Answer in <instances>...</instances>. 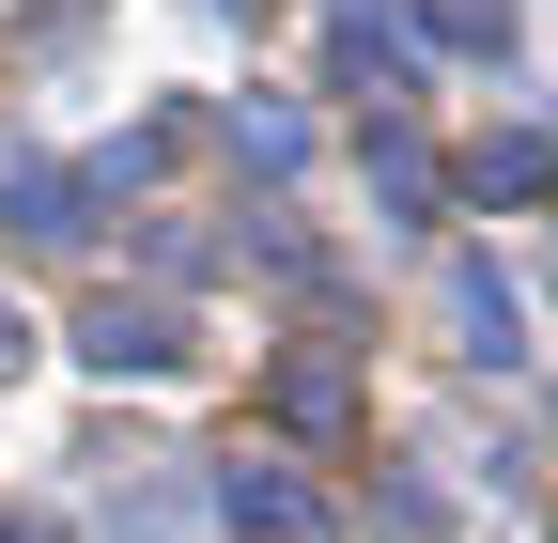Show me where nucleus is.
<instances>
[{
	"label": "nucleus",
	"instance_id": "20e7f679",
	"mask_svg": "<svg viewBox=\"0 0 558 543\" xmlns=\"http://www.w3.org/2000/svg\"><path fill=\"white\" fill-rule=\"evenodd\" d=\"M264 403H279V435H357V358H326V342H295L264 373Z\"/></svg>",
	"mask_w": 558,
	"mask_h": 543
},
{
	"label": "nucleus",
	"instance_id": "6e6552de",
	"mask_svg": "<svg viewBox=\"0 0 558 543\" xmlns=\"http://www.w3.org/2000/svg\"><path fill=\"white\" fill-rule=\"evenodd\" d=\"M357 156H373V202H388V218H435V156H418L403 124H373Z\"/></svg>",
	"mask_w": 558,
	"mask_h": 543
},
{
	"label": "nucleus",
	"instance_id": "7ed1b4c3",
	"mask_svg": "<svg viewBox=\"0 0 558 543\" xmlns=\"http://www.w3.org/2000/svg\"><path fill=\"white\" fill-rule=\"evenodd\" d=\"M94 171H62V156H16V171H0V218H16V249H78L94 233Z\"/></svg>",
	"mask_w": 558,
	"mask_h": 543
},
{
	"label": "nucleus",
	"instance_id": "39448f33",
	"mask_svg": "<svg viewBox=\"0 0 558 543\" xmlns=\"http://www.w3.org/2000/svg\"><path fill=\"white\" fill-rule=\"evenodd\" d=\"M218 497H233L264 543H326V497L295 482V466H248V450H233V466H218Z\"/></svg>",
	"mask_w": 558,
	"mask_h": 543
},
{
	"label": "nucleus",
	"instance_id": "1a4fd4ad",
	"mask_svg": "<svg viewBox=\"0 0 558 543\" xmlns=\"http://www.w3.org/2000/svg\"><path fill=\"white\" fill-rule=\"evenodd\" d=\"M418 32H435V47H481V62H497V47H512V0H418Z\"/></svg>",
	"mask_w": 558,
	"mask_h": 543
},
{
	"label": "nucleus",
	"instance_id": "0eeeda50",
	"mask_svg": "<svg viewBox=\"0 0 558 543\" xmlns=\"http://www.w3.org/2000/svg\"><path fill=\"white\" fill-rule=\"evenodd\" d=\"M326 47H341V79H357L373 109H403V32L373 16V0H341V16H326Z\"/></svg>",
	"mask_w": 558,
	"mask_h": 543
},
{
	"label": "nucleus",
	"instance_id": "9b49d317",
	"mask_svg": "<svg viewBox=\"0 0 558 543\" xmlns=\"http://www.w3.org/2000/svg\"><path fill=\"white\" fill-rule=\"evenodd\" d=\"M16 358H32V326H16V295H0V373H16Z\"/></svg>",
	"mask_w": 558,
	"mask_h": 543
},
{
	"label": "nucleus",
	"instance_id": "9d476101",
	"mask_svg": "<svg viewBox=\"0 0 558 543\" xmlns=\"http://www.w3.org/2000/svg\"><path fill=\"white\" fill-rule=\"evenodd\" d=\"M233 141H248V171H295V156H311V124L279 109V94H248V109H233Z\"/></svg>",
	"mask_w": 558,
	"mask_h": 543
},
{
	"label": "nucleus",
	"instance_id": "f03ea898",
	"mask_svg": "<svg viewBox=\"0 0 558 543\" xmlns=\"http://www.w3.org/2000/svg\"><path fill=\"white\" fill-rule=\"evenodd\" d=\"M78 358L94 373H186V311L171 295H94L78 311Z\"/></svg>",
	"mask_w": 558,
	"mask_h": 543
},
{
	"label": "nucleus",
	"instance_id": "f257e3e1",
	"mask_svg": "<svg viewBox=\"0 0 558 543\" xmlns=\"http://www.w3.org/2000/svg\"><path fill=\"white\" fill-rule=\"evenodd\" d=\"M435 311H450V358H481V373H512V358H527V311H512V280H497L481 249L435 264Z\"/></svg>",
	"mask_w": 558,
	"mask_h": 543
},
{
	"label": "nucleus",
	"instance_id": "423d86ee",
	"mask_svg": "<svg viewBox=\"0 0 558 543\" xmlns=\"http://www.w3.org/2000/svg\"><path fill=\"white\" fill-rule=\"evenodd\" d=\"M543 186H558V141H543V124H497V141L465 156V202H543Z\"/></svg>",
	"mask_w": 558,
	"mask_h": 543
}]
</instances>
